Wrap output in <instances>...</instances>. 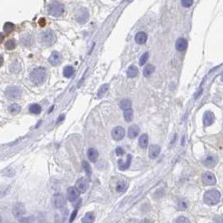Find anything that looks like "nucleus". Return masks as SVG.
Instances as JSON below:
<instances>
[{
	"label": "nucleus",
	"mask_w": 223,
	"mask_h": 223,
	"mask_svg": "<svg viewBox=\"0 0 223 223\" xmlns=\"http://www.w3.org/2000/svg\"><path fill=\"white\" fill-rule=\"evenodd\" d=\"M128 188V184L125 182H119L117 186H116V190L119 192V193H123L125 192V190H127Z\"/></svg>",
	"instance_id": "27"
},
{
	"label": "nucleus",
	"mask_w": 223,
	"mask_h": 223,
	"mask_svg": "<svg viewBox=\"0 0 223 223\" xmlns=\"http://www.w3.org/2000/svg\"><path fill=\"white\" fill-rule=\"evenodd\" d=\"M63 74H64V76L66 78H71L74 74V68L70 65L65 66L64 70H63Z\"/></svg>",
	"instance_id": "24"
},
{
	"label": "nucleus",
	"mask_w": 223,
	"mask_h": 223,
	"mask_svg": "<svg viewBox=\"0 0 223 223\" xmlns=\"http://www.w3.org/2000/svg\"><path fill=\"white\" fill-rule=\"evenodd\" d=\"M140 133V128L138 127V125H131V127L128 130V136L131 139H134L139 135Z\"/></svg>",
	"instance_id": "20"
},
{
	"label": "nucleus",
	"mask_w": 223,
	"mask_h": 223,
	"mask_svg": "<svg viewBox=\"0 0 223 223\" xmlns=\"http://www.w3.org/2000/svg\"><path fill=\"white\" fill-rule=\"evenodd\" d=\"M45 23H46V22H45V18H40V19H39V24L40 26H42V27H44V26H45Z\"/></svg>",
	"instance_id": "45"
},
{
	"label": "nucleus",
	"mask_w": 223,
	"mask_h": 223,
	"mask_svg": "<svg viewBox=\"0 0 223 223\" xmlns=\"http://www.w3.org/2000/svg\"><path fill=\"white\" fill-rule=\"evenodd\" d=\"M221 81H223V75L221 76Z\"/></svg>",
	"instance_id": "46"
},
{
	"label": "nucleus",
	"mask_w": 223,
	"mask_h": 223,
	"mask_svg": "<svg viewBox=\"0 0 223 223\" xmlns=\"http://www.w3.org/2000/svg\"><path fill=\"white\" fill-rule=\"evenodd\" d=\"M65 12V6L62 3L54 1L49 5V14L54 17H60Z\"/></svg>",
	"instance_id": "3"
},
{
	"label": "nucleus",
	"mask_w": 223,
	"mask_h": 223,
	"mask_svg": "<svg viewBox=\"0 0 223 223\" xmlns=\"http://www.w3.org/2000/svg\"><path fill=\"white\" fill-rule=\"evenodd\" d=\"M124 117H125V119L126 121L131 122L133 119V110L130 109V110H125L124 111Z\"/></svg>",
	"instance_id": "32"
},
{
	"label": "nucleus",
	"mask_w": 223,
	"mask_h": 223,
	"mask_svg": "<svg viewBox=\"0 0 223 223\" xmlns=\"http://www.w3.org/2000/svg\"><path fill=\"white\" fill-rule=\"evenodd\" d=\"M61 61H62V56L58 51H54L49 58V62L54 66L60 65Z\"/></svg>",
	"instance_id": "13"
},
{
	"label": "nucleus",
	"mask_w": 223,
	"mask_h": 223,
	"mask_svg": "<svg viewBox=\"0 0 223 223\" xmlns=\"http://www.w3.org/2000/svg\"><path fill=\"white\" fill-rule=\"evenodd\" d=\"M215 116L214 114L211 111H205L203 115V123L205 126H209L214 123Z\"/></svg>",
	"instance_id": "14"
},
{
	"label": "nucleus",
	"mask_w": 223,
	"mask_h": 223,
	"mask_svg": "<svg viewBox=\"0 0 223 223\" xmlns=\"http://www.w3.org/2000/svg\"><path fill=\"white\" fill-rule=\"evenodd\" d=\"M139 145L142 149L147 148L148 146V135L146 134H143L140 135L139 139Z\"/></svg>",
	"instance_id": "23"
},
{
	"label": "nucleus",
	"mask_w": 223,
	"mask_h": 223,
	"mask_svg": "<svg viewBox=\"0 0 223 223\" xmlns=\"http://www.w3.org/2000/svg\"><path fill=\"white\" fill-rule=\"evenodd\" d=\"M214 223H223V218L221 217H214Z\"/></svg>",
	"instance_id": "43"
},
{
	"label": "nucleus",
	"mask_w": 223,
	"mask_h": 223,
	"mask_svg": "<svg viewBox=\"0 0 223 223\" xmlns=\"http://www.w3.org/2000/svg\"><path fill=\"white\" fill-rule=\"evenodd\" d=\"M80 192L75 187H69L67 190V196L69 201L71 202H75L79 198Z\"/></svg>",
	"instance_id": "12"
},
{
	"label": "nucleus",
	"mask_w": 223,
	"mask_h": 223,
	"mask_svg": "<svg viewBox=\"0 0 223 223\" xmlns=\"http://www.w3.org/2000/svg\"><path fill=\"white\" fill-rule=\"evenodd\" d=\"M14 29V24H12L11 22H7V23L4 24V26H3L4 32H6L7 33H11Z\"/></svg>",
	"instance_id": "33"
},
{
	"label": "nucleus",
	"mask_w": 223,
	"mask_h": 223,
	"mask_svg": "<svg viewBox=\"0 0 223 223\" xmlns=\"http://www.w3.org/2000/svg\"><path fill=\"white\" fill-rule=\"evenodd\" d=\"M187 41L186 39H183V38H180L176 40V48L178 51H184L187 48Z\"/></svg>",
	"instance_id": "17"
},
{
	"label": "nucleus",
	"mask_w": 223,
	"mask_h": 223,
	"mask_svg": "<svg viewBox=\"0 0 223 223\" xmlns=\"http://www.w3.org/2000/svg\"><path fill=\"white\" fill-rule=\"evenodd\" d=\"M25 206H24V204L22 203H17L16 205L14 206V209H13V213L15 216V217L17 218H19L20 220L21 218H23V216L25 214Z\"/></svg>",
	"instance_id": "7"
},
{
	"label": "nucleus",
	"mask_w": 223,
	"mask_h": 223,
	"mask_svg": "<svg viewBox=\"0 0 223 223\" xmlns=\"http://www.w3.org/2000/svg\"><path fill=\"white\" fill-rule=\"evenodd\" d=\"M127 77L128 78H135L136 77L137 74H138V68H137L136 66L135 65H131L129 67V68L127 69Z\"/></svg>",
	"instance_id": "22"
},
{
	"label": "nucleus",
	"mask_w": 223,
	"mask_h": 223,
	"mask_svg": "<svg viewBox=\"0 0 223 223\" xmlns=\"http://www.w3.org/2000/svg\"><path fill=\"white\" fill-rule=\"evenodd\" d=\"M119 106H120V109L124 110V111L125 110H130V109H132L131 108V101L130 100H128V99H123L121 101H120Z\"/></svg>",
	"instance_id": "25"
},
{
	"label": "nucleus",
	"mask_w": 223,
	"mask_h": 223,
	"mask_svg": "<svg viewBox=\"0 0 223 223\" xmlns=\"http://www.w3.org/2000/svg\"><path fill=\"white\" fill-rule=\"evenodd\" d=\"M147 38H148V36L145 32H139V33H136V35L135 37V40L137 44L143 45V44H145L146 42Z\"/></svg>",
	"instance_id": "19"
},
{
	"label": "nucleus",
	"mask_w": 223,
	"mask_h": 223,
	"mask_svg": "<svg viewBox=\"0 0 223 223\" xmlns=\"http://www.w3.org/2000/svg\"><path fill=\"white\" fill-rule=\"evenodd\" d=\"M20 88L18 86H9L5 90V94L10 99H18L21 96Z\"/></svg>",
	"instance_id": "5"
},
{
	"label": "nucleus",
	"mask_w": 223,
	"mask_h": 223,
	"mask_svg": "<svg viewBox=\"0 0 223 223\" xmlns=\"http://www.w3.org/2000/svg\"><path fill=\"white\" fill-rule=\"evenodd\" d=\"M88 17H89L88 11L85 9H82V10H80V13H78L77 15H76V20L80 24H84L87 21Z\"/></svg>",
	"instance_id": "16"
},
{
	"label": "nucleus",
	"mask_w": 223,
	"mask_h": 223,
	"mask_svg": "<svg viewBox=\"0 0 223 223\" xmlns=\"http://www.w3.org/2000/svg\"><path fill=\"white\" fill-rule=\"evenodd\" d=\"M217 162H218V158H217V155L210 154V155H206V157L204 159L203 165L205 166L208 167V168H213L214 166H216Z\"/></svg>",
	"instance_id": "6"
},
{
	"label": "nucleus",
	"mask_w": 223,
	"mask_h": 223,
	"mask_svg": "<svg viewBox=\"0 0 223 223\" xmlns=\"http://www.w3.org/2000/svg\"><path fill=\"white\" fill-rule=\"evenodd\" d=\"M149 59V53L148 52H146V53H144L142 54V56L140 57V61H139V64H140V66L144 65L146 62H147V60Z\"/></svg>",
	"instance_id": "37"
},
{
	"label": "nucleus",
	"mask_w": 223,
	"mask_h": 223,
	"mask_svg": "<svg viewBox=\"0 0 223 223\" xmlns=\"http://www.w3.org/2000/svg\"><path fill=\"white\" fill-rule=\"evenodd\" d=\"M47 71L44 67H38L31 71L29 74L30 80L35 84H42L46 80Z\"/></svg>",
	"instance_id": "1"
},
{
	"label": "nucleus",
	"mask_w": 223,
	"mask_h": 223,
	"mask_svg": "<svg viewBox=\"0 0 223 223\" xmlns=\"http://www.w3.org/2000/svg\"><path fill=\"white\" fill-rule=\"evenodd\" d=\"M188 204L187 201L186 200H180L177 203V208L180 211H184L187 208Z\"/></svg>",
	"instance_id": "34"
},
{
	"label": "nucleus",
	"mask_w": 223,
	"mask_h": 223,
	"mask_svg": "<svg viewBox=\"0 0 223 223\" xmlns=\"http://www.w3.org/2000/svg\"><path fill=\"white\" fill-rule=\"evenodd\" d=\"M221 200V193L217 190H209L205 191L203 196V201L209 205H214L219 203Z\"/></svg>",
	"instance_id": "2"
},
{
	"label": "nucleus",
	"mask_w": 223,
	"mask_h": 223,
	"mask_svg": "<svg viewBox=\"0 0 223 223\" xmlns=\"http://www.w3.org/2000/svg\"><path fill=\"white\" fill-rule=\"evenodd\" d=\"M131 159H132V156H131V155L129 154V155H127V159H126V161H125V163H123V161H122V160H119V161H118V165H119V170H125L128 169L129 167H130V166H131Z\"/></svg>",
	"instance_id": "18"
},
{
	"label": "nucleus",
	"mask_w": 223,
	"mask_h": 223,
	"mask_svg": "<svg viewBox=\"0 0 223 223\" xmlns=\"http://www.w3.org/2000/svg\"><path fill=\"white\" fill-rule=\"evenodd\" d=\"M99 156V153L97 151V150L95 148H90L89 149L88 151V157H89V160L91 162H95L97 161Z\"/></svg>",
	"instance_id": "21"
},
{
	"label": "nucleus",
	"mask_w": 223,
	"mask_h": 223,
	"mask_svg": "<svg viewBox=\"0 0 223 223\" xmlns=\"http://www.w3.org/2000/svg\"><path fill=\"white\" fill-rule=\"evenodd\" d=\"M111 134H112V137H113L114 140L119 141V140H122L124 138L125 134V129L121 127V126H117V127H115V128H114L112 130Z\"/></svg>",
	"instance_id": "9"
},
{
	"label": "nucleus",
	"mask_w": 223,
	"mask_h": 223,
	"mask_svg": "<svg viewBox=\"0 0 223 223\" xmlns=\"http://www.w3.org/2000/svg\"><path fill=\"white\" fill-rule=\"evenodd\" d=\"M76 215H77V209L76 210H74L73 212H72V214H71V217H70V219H69V222L71 223L75 219V217H76Z\"/></svg>",
	"instance_id": "42"
},
{
	"label": "nucleus",
	"mask_w": 223,
	"mask_h": 223,
	"mask_svg": "<svg viewBox=\"0 0 223 223\" xmlns=\"http://www.w3.org/2000/svg\"><path fill=\"white\" fill-rule=\"evenodd\" d=\"M202 182L205 186H213L217 182L214 174L211 172H205L202 175Z\"/></svg>",
	"instance_id": "8"
},
{
	"label": "nucleus",
	"mask_w": 223,
	"mask_h": 223,
	"mask_svg": "<svg viewBox=\"0 0 223 223\" xmlns=\"http://www.w3.org/2000/svg\"><path fill=\"white\" fill-rule=\"evenodd\" d=\"M66 203L65 198L62 194L57 193L54 196V205L56 208H62Z\"/></svg>",
	"instance_id": "10"
},
{
	"label": "nucleus",
	"mask_w": 223,
	"mask_h": 223,
	"mask_svg": "<svg viewBox=\"0 0 223 223\" xmlns=\"http://www.w3.org/2000/svg\"><path fill=\"white\" fill-rule=\"evenodd\" d=\"M129 223H152L150 220L147 219H143V220H137V219H133L129 221Z\"/></svg>",
	"instance_id": "40"
},
{
	"label": "nucleus",
	"mask_w": 223,
	"mask_h": 223,
	"mask_svg": "<svg viewBox=\"0 0 223 223\" xmlns=\"http://www.w3.org/2000/svg\"><path fill=\"white\" fill-rule=\"evenodd\" d=\"M15 47H16V42H15L14 39H9L5 43V48H6L7 49H9V50H12Z\"/></svg>",
	"instance_id": "35"
},
{
	"label": "nucleus",
	"mask_w": 223,
	"mask_h": 223,
	"mask_svg": "<svg viewBox=\"0 0 223 223\" xmlns=\"http://www.w3.org/2000/svg\"><path fill=\"white\" fill-rule=\"evenodd\" d=\"M116 155H122L123 154H124V149L122 148V147H117L116 148Z\"/></svg>",
	"instance_id": "41"
},
{
	"label": "nucleus",
	"mask_w": 223,
	"mask_h": 223,
	"mask_svg": "<svg viewBox=\"0 0 223 223\" xmlns=\"http://www.w3.org/2000/svg\"><path fill=\"white\" fill-rule=\"evenodd\" d=\"M65 115H61L58 118V119H57V123L59 124L60 122H62L64 119H65Z\"/></svg>",
	"instance_id": "44"
},
{
	"label": "nucleus",
	"mask_w": 223,
	"mask_h": 223,
	"mask_svg": "<svg viewBox=\"0 0 223 223\" xmlns=\"http://www.w3.org/2000/svg\"><path fill=\"white\" fill-rule=\"evenodd\" d=\"M9 112L13 115H17L20 112L21 107L20 105H18V104H11L9 108Z\"/></svg>",
	"instance_id": "30"
},
{
	"label": "nucleus",
	"mask_w": 223,
	"mask_h": 223,
	"mask_svg": "<svg viewBox=\"0 0 223 223\" xmlns=\"http://www.w3.org/2000/svg\"><path fill=\"white\" fill-rule=\"evenodd\" d=\"M94 221H95V216L91 212H89V213L85 214V216L82 219V222L83 223H93Z\"/></svg>",
	"instance_id": "29"
},
{
	"label": "nucleus",
	"mask_w": 223,
	"mask_h": 223,
	"mask_svg": "<svg viewBox=\"0 0 223 223\" xmlns=\"http://www.w3.org/2000/svg\"><path fill=\"white\" fill-rule=\"evenodd\" d=\"M42 110L41 106L38 104H31L29 106V112L31 114H34V115H39L40 114Z\"/></svg>",
	"instance_id": "28"
},
{
	"label": "nucleus",
	"mask_w": 223,
	"mask_h": 223,
	"mask_svg": "<svg viewBox=\"0 0 223 223\" xmlns=\"http://www.w3.org/2000/svg\"><path fill=\"white\" fill-rule=\"evenodd\" d=\"M154 71H155V66L150 64L145 67L144 70H143V74H144L145 77H149Z\"/></svg>",
	"instance_id": "26"
},
{
	"label": "nucleus",
	"mask_w": 223,
	"mask_h": 223,
	"mask_svg": "<svg viewBox=\"0 0 223 223\" xmlns=\"http://www.w3.org/2000/svg\"><path fill=\"white\" fill-rule=\"evenodd\" d=\"M41 42L47 47L52 46L56 42V35L52 30H47L41 34Z\"/></svg>",
	"instance_id": "4"
},
{
	"label": "nucleus",
	"mask_w": 223,
	"mask_h": 223,
	"mask_svg": "<svg viewBox=\"0 0 223 223\" xmlns=\"http://www.w3.org/2000/svg\"><path fill=\"white\" fill-rule=\"evenodd\" d=\"M108 89H109V84H103L100 89H99L98 91V96L99 97H102L104 94H106V92L108 91Z\"/></svg>",
	"instance_id": "36"
},
{
	"label": "nucleus",
	"mask_w": 223,
	"mask_h": 223,
	"mask_svg": "<svg viewBox=\"0 0 223 223\" xmlns=\"http://www.w3.org/2000/svg\"><path fill=\"white\" fill-rule=\"evenodd\" d=\"M75 188L79 190L80 193H84L88 188V181L85 178L79 179L75 184Z\"/></svg>",
	"instance_id": "11"
},
{
	"label": "nucleus",
	"mask_w": 223,
	"mask_h": 223,
	"mask_svg": "<svg viewBox=\"0 0 223 223\" xmlns=\"http://www.w3.org/2000/svg\"><path fill=\"white\" fill-rule=\"evenodd\" d=\"M161 152V147L158 145H152L149 148V156L151 159H155L159 155Z\"/></svg>",
	"instance_id": "15"
},
{
	"label": "nucleus",
	"mask_w": 223,
	"mask_h": 223,
	"mask_svg": "<svg viewBox=\"0 0 223 223\" xmlns=\"http://www.w3.org/2000/svg\"><path fill=\"white\" fill-rule=\"evenodd\" d=\"M182 4L185 8H189L193 4V1L192 0H182Z\"/></svg>",
	"instance_id": "39"
},
{
	"label": "nucleus",
	"mask_w": 223,
	"mask_h": 223,
	"mask_svg": "<svg viewBox=\"0 0 223 223\" xmlns=\"http://www.w3.org/2000/svg\"><path fill=\"white\" fill-rule=\"evenodd\" d=\"M82 166H83V168L84 170L85 173L87 174V176H89V177H90L91 174H92V170H91V167L89 166V164L86 161H84L83 162H82Z\"/></svg>",
	"instance_id": "31"
},
{
	"label": "nucleus",
	"mask_w": 223,
	"mask_h": 223,
	"mask_svg": "<svg viewBox=\"0 0 223 223\" xmlns=\"http://www.w3.org/2000/svg\"><path fill=\"white\" fill-rule=\"evenodd\" d=\"M175 223H190V220L186 217H179L176 220Z\"/></svg>",
	"instance_id": "38"
}]
</instances>
